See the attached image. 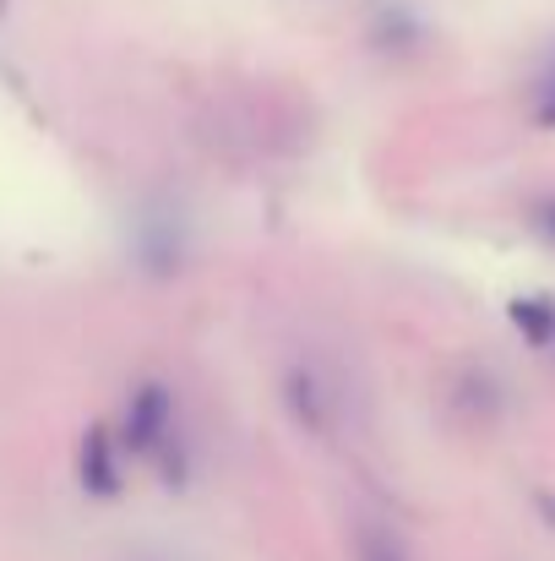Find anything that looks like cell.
Here are the masks:
<instances>
[{
    "instance_id": "obj_1",
    "label": "cell",
    "mask_w": 555,
    "mask_h": 561,
    "mask_svg": "<svg viewBox=\"0 0 555 561\" xmlns=\"http://www.w3.org/2000/svg\"><path fill=\"white\" fill-rule=\"evenodd\" d=\"M175 436V398L164 381H142L126 403V425H120V447L131 458H153L164 453V442Z\"/></svg>"
},
{
    "instance_id": "obj_2",
    "label": "cell",
    "mask_w": 555,
    "mask_h": 561,
    "mask_svg": "<svg viewBox=\"0 0 555 561\" xmlns=\"http://www.w3.org/2000/svg\"><path fill=\"white\" fill-rule=\"evenodd\" d=\"M82 485L93 496H115L120 491V463H115V436L99 425L88 431V447H82Z\"/></svg>"
},
{
    "instance_id": "obj_3",
    "label": "cell",
    "mask_w": 555,
    "mask_h": 561,
    "mask_svg": "<svg viewBox=\"0 0 555 561\" xmlns=\"http://www.w3.org/2000/svg\"><path fill=\"white\" fill-rule=\"evenodd\" d=\"M512 322L529 344H555V306L551 300H512Z\"/></svg>"
},
{
    "instance_id": "obj_4",
    "label": "cell",
    "mask_w": 555,
    "mask_h": 561,
    "mask_svg": "<svg viewBox=\"0 0 555 561\" xmlns=\"http://www.w3.org/2000/svg\"><path fill=\"white\" fill-rule=\"evenodd\" d=\"M284 392H289V409L300 414V425H322V392H316V376L311 371H289Z\"/></svg>"
},
{
    "instance_id": "obj_5",
    "label": "cell",
    "mask_w": 555,
    "mask_h": 561,
    "mask_svg": "<svg viewBox=\"0 0 555 561\" xmlns=\"http://www.w3.org/2000/svg\"><path fill=\"white\" fill-rule=\"evenodd\" d=\"M360 561H408V551H403V540L397 535H386V529H360V551H355Z\"/></svg>"
},
{
    "instance_id": "obj_6",
    "label": "cell",
    "mask_w": 555,
    "mask_h": 561,
    "mask_svg": "<svg viewBox=\"0 0 555 561\" xmlns=\"http://www.w3.org/2000/svg\"><path fill=\"white\" fill-rule=\"evenodd\" d=\"M534 126H555V55L534 77Z\"/></svg>"
},
{
    "instance_id": "obj_7",
    "label": "cell",
    "mask_w": 555,
    "mask_h": 561,
    "mask_svg": "<svg viewBox=\"0 0 555 561\" xmlns=\"http://www.w3.org/2000/svg\"><path fill=\"white\" fill-rule=\"evenodd\" d=\"M534 224H540V234L555 245V196L551 202H540V213H534Z\"/></svg>"
},
{
    "instance_id": "obj_8",
    "label": "cell",
    "mask_w": 555,
    "mask_h": 561,
    "mask_svg": "<svg viewBox=\"0 0 555 561\" xmlns=\"http://www.w3.org/2000/svg\"><path fill=\"white\" fill-rule=\"evenodd\" d=\"M0 11H5V0H0Z\"/></svg>"
}]
</instances>
